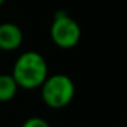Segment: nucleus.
Wrapping results in <instances>:
<instances>
[{"mask_svg": "<svg viewBox=\"0 0 127 127\" xmlns=\"http://www.w3.org/2000/svg\"><path fill=\"white\" fill-rule=\"evenodd\" d=\"M11 75L19 89L36 90L49 75L48 62L40 52L26 51L17 58Z\"/></svg>", "mask_w": 127, "mask_h": 127, "instance_id": "obj_1", "label": "nucleus"}, {"mask_svg": "<svg viewBox=\"0 0 127 127\" xmlns=\"http://www.w3.org/2000/svg\"><path fill=\"white\" fill-rule=\"evenodd\" d=\"M18 88L11 74H0V102H10L15 98Z\"/></svg>", "mask_w": 127, "mask_h": 127, "instance_id": "obj_5", "label": "nucleus"}, {"mask_svg": "<svg viewBox=\"0 0 127 127\" xmlns=\"http://www.w3.org/2000/svg\"><path fill=\"white\" fill-rule=\"evenodd\" d=\"M21 127H51V124L48 123L44 118H40V116H32V118L26 119V120L22 123Z\"/></svg>", "mask_w": 127, "mask_h": 127, "instance_id": "obj_6", "label": "nucleus"}, {"mask_svg": "<svg viewBox=\"0 0 127 127\" xmlns=\"http://www.w3.org/2000/svg\"><path fill=\"white\" fill-rule=\"evenodd\" d=\"M41 100L52 109H62L72 101L75 96L74 81L66 74H52L40 86Z\"/></svg>", "mask_w": 127, "mask_h": 127, "instance_id": "obj_2", "label": "nucleus"}, {"mask_svg": "<svg viewBox=\"0 0 127 127\" xmlns=\"http://www.w3.org/2000/svg\"><path fill=\"white\" fill-rule=\"evenodd\" d=\"M23 42V32L12 22L0 23V51H17Z\"/></svg>", "mask_w": 127, "mask_h": 127, "instance_id": "obj_4", "label": "nucleus"}, {"mask_svg": "<svg viewBox=\"0 0 127 127\" xmlns=\"http://www.w3.org/2000/svg\"><path fill=\"white\" fill-rule=\"evenodd\" d=\"M4 1H6V0H0V6H3V4H4Z\"/></svg>", "mask_w": 127, "mask_h": 127, "instance_id": "obj_7", "label": "nucleus"}, {"mask_svg": "<svg viewBox=\"0 0 127 127\" xmlns=\"http://www.w3.org/2000/svg\"><path fill=\"white\" fill-rule=\"evenodd\" d=\"M49 36L52 42L62 49L75 48L81 41L82 30L81 26L72 17H70L64 10H59L53 15L49 28Z\"/></svg>", "mask_w": 127, "mask_h": 127, "instance_id": "obj_3", "label": "nucleus"}]
</instances>
